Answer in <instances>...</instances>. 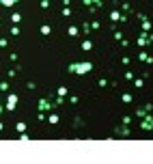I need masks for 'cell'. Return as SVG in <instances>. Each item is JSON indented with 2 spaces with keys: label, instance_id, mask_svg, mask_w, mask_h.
Returning <instances> with one entry per match:
<instances>
[{
  "label": "cell",
  "instance_id": "1",
  "mask_svg": "<svg viewBox=\"0 0 153 164\" xmlns=\"http://www.w3.org/2000/svg\"><path fill=\"white\" fill-rule=\"evenodd\" d=\"M69 71H71V74H78V76H86V74L93 71V63H88V61H84V63H71Z\"/></svg>",
  "mask_w": 153,
  "mask_h": 164
},
{
  "label": "cell",
  "instance_id": "2",
  "mask_svg": "<svg viewBox=\"0 0 153 164\" xmlns=\"http://www.w3.org/2000/svg\"><path fill=\"white\" fill-rule=\"evenodd\" d=\"M140 130H145V132H151V130H153V117H151L149 112L142 117V121H140Z\"/></svg>",
  "mask_w": 153,
  "mask_h": 164
},
{
  "label": "cell",
  "instance_id": "3",
  "mask_svg": "<svg viewBox=\"0 0 153 164\" xmlns=\"http://www.w3.org/2000/svg\"><path fill=\"white\" fill-rule=\"evenodd\" d=\"M4 106H7V110H9V112H13L15 108H17V95H15V93H9L7 104H4Z\"/></svg>",
  "mask_w": 153,
  "mask_h": 164
},
{
  "label": "cell",
  "instance_id": "4",
  "mask_svg": "<svg viewBox=\"0 0 153 164\" xmlns=\"http://www.w3.org/2000/svg\"><path fill=\"white\" fill-rule=\"evenodd\" d=\"M151 41H153V35H147V33H142L140 37H138V45H140V48H145V45H149Z\"/></svg>",
  "mask_w": 153,
  "mask_h": 164
},
{
  "label": "cell",
  "instance_id": "5",
  "mask_svg": "<svg viewBox=\"0 0 153 164\" xmlns=\"http://www.w3.org/2000/svg\"><path fill=\"white\" fill-rule=\"evenodd\" d=\"M39 110H43V112L52 110V102L50 99H39Z\"/></svg>",
  "mask_w": 153,
  "mask_h": 164
},
{
  "label": "cell",
  "instance_id": "6",
  "mask_svg": "<svg viewBox=\"0 0 153 164\" xmlns=\"http://www.w3.org/2000/svg\"><path fill=\"white\" fill-rule=\"evenodd\" d=\"M46 121H48L50 125H56V123L60 121V117H58L56 112H52V115H48V117H46Z\"/></svg>",
  "mask_w": 153,
  "mask_h": 164
},
{
  "label": "cell",
  "instance_id": "7",
  "mask_svg": "<svg viewBox=\"0 0 153 164\" xmlns=\"http://www.w3.org/2000/svg\"><path fill=\"white\" fill-rule=\"evenodd\" d=\"M140 20H142V33H149L151 30V22L147 20L145 15H140Z\"/></svg>",
  "mask_w": 153,
  "mask_h": 164
},
{
  "label": "cell",
  "instance_id": "8",
  "mask_svg": "<svg viewBox=\"0 0 153 164\" xmlns=\"http://www.w3.org/2000/svg\"><path fill=\"white\" fill-rule=\"evenodd\" d=\"M39 33L43 35V37H48V35L52 33V28H50V24H43V26H41V28H39Z\"/></svg>",
  "mask_w": 153,
  "mask_h": 164
},
{
  "label": "cell",
  "instance_id": "9",
  "mask_svg": "<svg viewBox=\"0 0 153 164\" xmlns=\"http://www.w3.org/2000/svg\"><path fill=\"white\" fill-rule=\"evenodd\" d=\"M82 50H84V52L93 50V41H91V39H84V41H82Z\"/></svg>",
  "mask_w": 153,
  "mask_h": 164
},
{
  "label": "cell",
  "instance_id": "10",
  "mask_svg": "<svg viewBox=\"0 0 153 164\" xmlns=\"http://www.w3.org/2000/svg\"><path fill=\"white\" fill-rule=\"evenodd\" d=\"M138 58H140L142 63H153V58L149 56V54H147V52H140V54H138Z\"/></svg>",
  "mask_w": 153,
  "mask_h": 164
},
{
  "label": "cell",
  "instance_id": "11",
  "mask_svg": "<svg viewBox=\"0 0 153 164\" xmlns=\"http://www.w3.org/2000/svg\"><path fill=\"white\" fill-rule=\"evenodd\" d=\"M67 33H69V37H78V33H80V30H78V26H76V24H71Z\"/></svg>",
  "mask_w": 153,
  "mask_h": 164
},
{
  "label": "cell",
  "instance_id": "12",
  "mask_svg": "<svg viewBox=\"0 0 153 164\" xmlns=\"http://www.w3.org/2000/svg\"><path fill=\"white\" fill-rule=\"evenodd\" d=\"M15 4H17V0H0V7H7V9L15 7Z\"/></svg>",
  "mask_w": 153,
  "mask_h": 164
},
{
  "label": "cell",
  "instance_id": "13",
  "mask_svg": "<svg viewBox=\"0 0 153 164\" xmlns=\"http://www.w3.org/2000/svg\"><path fill=\"white\" fill-rule=\"evenodd\" d=\"M121 17H123V15H121L119 11H110V20H112V22H121Z\"/></svg>",
  "mask_w": 153,
  "mask_h": 164
},
{
  "label": "cell",
  "instance_id": "14",
  "mask_svg": "<svg viewBox=\"0 0 153 164\" xmlns=\"http://www.w3.org/2000/svg\"><path fill=\"white\" fill-rule=\"evenodd\" d=\"M22 22V13H11V24H20Z\"/></svg>",
  "mask_w": 153,
  "mask_h": 164
},
{
  "label": "cell",
  "instance_id": "15",
  "mask_svg": "<svg viewBox=\"0 0 153 164\" xmlns=\"http://www.w3.org/2000/svg\"><path fill=\"white\" fill-rule=\"evenodd\" d=\"M56 95H58V99H63L67 95V86H58V91H56Z\"/></svg>",
  "mask_w": 153,
  "mask_h": 164
},
{
  "label": "cell",
  "instance_id": "16",
  "mask_svg": "<svg viewBox=\"0 0 153 164\" xmlns=\"http://www.w3.org/2000/svg\"><path fill=\"white\" fill-rule=\"evenodd\" d=\"M121 99H123L125 104H132V99H134V97H132V93H123V95H121Z\"/></svg>",
  "mask_w": 153,
  "mask_h": 164
},
{
  "label": "cell",
  "instance_id": "17",
  "mask_svg": "<svg viewBox=\"0 0 153 164\" xmlns=\"http://www.w3.org/2000/svg\"><path fill=\"white\" fill-rule=\"evenodd\" d=\"M15 127H17V132L22 134V132L26 130V123H24V121H20V123H15Z\"/></svg>",
  "mask_w": 153,
  "mask_h": 164
},
{
  "label": "cell",
  "instance_id": "18",
  "mask_svg": "<svg viewBox=\"0 0 153 164\" xmlns=\"http://www.w3.org/2000/svg\"><path fill=\"white\" fill-rule=\"evenodd\" d=\"M11 35H13V37H17V35H20V28H17V24L11 26Z\"/></svg>",
  "mask_w": 153,
  "mask_h": 164
},
{
  "label": "cell",
  "instance_id": "19",
  "mask_svg": "<svg viewBox=\"0 0 153 164\" xmlns=\"http://www.w3.org/2000/svg\"><path fill=\"white\" fill-rule=\"evenodd\" d=\"M60 13L65 15V17H69V15H71V9H69V7H65V9H63V11H60Z\"/></svg>",
  "mask_w": 153,
  "mask_h": 164
},
{
  "label": "cell",
  "instance_id": "20",
  "mask_svg": "<svg viewBox=\"0 0 153 164\" xmlns=\"http://www.w3.org/2000/svg\"><path fill=\"white\" fill-rule=\"evenodd\" d=\"M0 91H9V82H0Z\"/></svg>",
  "mask_w": 153,
  "mask_h": 164
},
{
  "label": "cell",
  "instance_id": "21",
  "mask_svg": "<svg viewBox=\"0 0 153 164\" xmlns=\"http://www.w3.org/2000/svg\"><path fill=\"white\" fill-rule=\"evenodd\" d=\"M41 9H50V0H41Z\"/></svg>",
  "mask_w": 153,
  "mask_h": 164
},
{
  "label": "cell",
  "instance_id": "22",
  "mask_svg": "<svg viewBox=\"0 0 153 164\" xmlns=\"http://www.w3.org/2000/svg\"><path fill=\"white\" fill-rule=\"evenodd\" d=\"M123 123H125V125H129V123H132V117L125 115V117H123Z\"/></svg>",
  "mask_w": 153,
  "mask_h": 164
},
{
  "label": "cell",
  "instance_id": "23",
  "mask_svg": "<svg viewBox=\"0 0 153 164\" xmlns=\"http://www.w3.org/2000/svg\"><path fill=\"white\" fill-rule=\"evenodd\" d=\"M20 138H22L24 143H28V140H30V136H28V134H24V132H22V136H20Z\"/></svg>",
  "mask_w": 153,
  "mask_h": 164
},
{
  "label": "cell",
  "instance_id": "24",
  "mask_svg": "<svg viewBox=\"0 0 153 164\" xmlns=\"http://www.w3.org/2000/svg\"><path fill=\"white\" fill-rule=\"evenodd\" d=\"M97 84H99V86H102V89H104V86H108V80H104V78H102V80H99V82H97Z\"/></svg>",
  "mask_w": 153,
  "mask_h": 164
},
{
  "label": "cell",
  "instance_id": "25",
  "mask_svg": "<svg viewBox=\"0 0 153 164\" xmlns=\"http://www.w3.org/2000/svg\"><path fill=\"white\" fill-rule=\"evenodd\" d=\"M123 78H125V80H134V74H132V71H127V74H125Z\"/></svg>",
  "mask_w": 153,
  "mask_h": 164
},
{
  "label": "cell",
  "instance_id": "26",
  "mask_svg": "<svg viewBox=\"0 0 153 164\" xmlns=\"http://www.w3.org/2000/svg\"><path fill=\"white\" fill-rule=\"evenodd\" d=\"M7 45H9V41H7V39H0V48H7Z\"/></svg>",
  "mask_w": 153,
  "mask_h": 164
},
{
  "label": "cell",
  "instance_id": "27",
  "mask_svg": "<svg viewBox=\"0 0 153 164\" xmlns=\"http://www.w3.org/2000/svg\"><path fill=\"white\" fill-rule=\"evenodd\" d=\"M2 130H4V123H2V121H0V132H2Z\"/></svg>",
  "mask_w": 153,
  "mask_h": 164
},
{
  "label": "cell",
  "instance_id": "28",
  "mask_svg": "<svg viewBox=\"0 0 153 164\" xmlns=\"http://www.w3.org/2000/svg\"><path fill=\"white\" fill-rule=\"evenodd\" d=\"M2 112H4V108H2V106H0V115H2Z\"/></svg>",
  "mask_w": 153,
  "mask_h": 164
}]
</instances>
